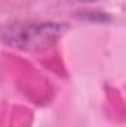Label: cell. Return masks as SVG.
Wrapping results in <instances>:
<instances>
[{"label": "cell", "instance_id": "6da1fadb", "mask_svg": "<svg viewBox=\"0 0 126 127\" xmlns=\"http://www.w3.org/2000/svg\"><path fill=\"white\" fill-rule=\"evenodd\" d=\"M68 25L55 21H15L0 28L1 43L24 52H45L57 44Z\"/></svg>", "mask_w": 126, "mask_h": 127}]
</instances>
